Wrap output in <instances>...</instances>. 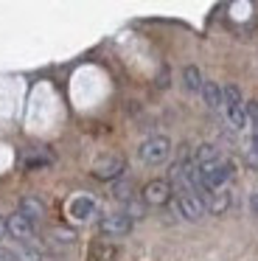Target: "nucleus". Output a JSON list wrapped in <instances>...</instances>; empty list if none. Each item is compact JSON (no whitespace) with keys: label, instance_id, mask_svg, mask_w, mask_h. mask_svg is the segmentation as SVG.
Returning <instances> with one entry per match:
<instances>
[{"label":"nucleus","instance_id":"ddd939ff","mask_svg":"<svg viewBox=\"0 0 258 261\" xmlns=\"http://www.w3.org/2000/svg\"><path fill=\"white\" fill-rule=\"evenodd\" d=\"M202 98H205V104L211 110H219L222 107V87L216 85V82H205V85H202Z\"/></svg>","mask_w":258,"mask_h":261},{"label":"nucleus","instance_id":"6ab92c4d","mask_svg":"<svg viewBox=\"0 0 258 261\" xmlns=\"http://www.w3.org/2000/svg\"><path fill=\"white\" fill-rule=\"evenodd\" d=\"M252 211H255V214H258V194H255V197H252Z\"/></svg>","mask_w":258,"mask_h":261},{"label":"nucleus","instance_id":"20e7f679","mask_svg":"<svg viewBox=\"0 0 258 261\" xmlns=\"http://www.w3.org/2000/svg\"><path fill=\"white\" fill-rule=\"evenodd\" d=\"M123 171H126V160H123L121 154H101L93 163L90 174H93L95 180H118Z\"/></svg>","mask_w":258,"mask_h":261},{"label":"nucleus","instance_id":"f257e3e1","mask_svg":"<svg viewBox=\"0 0 258 261\" xmlns=\"http://www.w3.org/2000/svg\"><path fill=\"white\" fill-rule=\"evenodd\" d=\"M191 158H194L196 169H199L202 186L211 188V191H219V188H224L230 180H233V163H230L216 146H211V143L196 146Z\"/></svg>","mask_w":258,"mask_h":261},{"label":"nucleus","instance_id":"6e6552de","mask_svg":"<svg viewBox=\"0 0 258 261\" xmlns=\"http://www.w3.org/2000/svg\"><path fill=\"white\" fill-rule=\"evenodd\" d=\"M6 227H9V236L17 239V242H22V244L37 233V225H34L31 219H25L20 211H14L11 216H6Z\"/></svg>","mask_w":258,"mask_h":261},{"label":"nucleus","instance_id":"dca6fc26","mask_svg":"<svg viewBox=\"0 0 258 261\" xmlns=\"http://www.w3.org/2000/svg\"><path fill=\"white\" fill-rule=\"evenodd\" d=\"M14 261H42V250L31 247V244H20L14 253Z\"/></svg>","mask_w":258,"mask_h":261},{"label":"nucleus","instance_id":"9d476101","mask_svg":"<svg viewBox=\"0 0 258 261\" xmlns=\"http://www.w3.org/2000/svg\"><path fill=\"white\" fill-rule=\"evenodd\" d=\"M20 163L25 171H42V169H48V166H54V154H50L48 149L37 146V149H28Z\"/></svg>","mask_w":258,"mask_h":261},{"label":"nucleus","instance_id":"4468645a","mask_svg":"<svg viewBox=\"0 0 258 261\" xmlns=\"http://www.w3.org/2000/svg\"><path fill=\"white\" fill-rule=\"evenodd\" d=\"M183 79H185V87H188L191 93H199L202 85H205V79H202L199 68H194V65H188V68L183 70Z\"/></svg>","mask_w":258,"mask_h":261},{"label":"nucleus","instance_id":"f3484780","mask_svg":"<svg viewBox=\"0 0 258 261\" xmlns=\"http://www.w3.org/2000/svg\"><path fill=\"white\" fill-rule=\"evenodd\" d=\"M0 261H14V253L6 250V247H0Z\"/></svg>","mask_w":258,"mask_h":261},{"label":"nucleus","instance_id":"0eeeda50","mask_svg":"<svg viewBox=\"0 0 258 261\" xmlns=\"http://www.w3.org/2000/svg\"><path fill=\"white\" fill-rule=\"evenodd\" d=\"M174 199V188L168 180H149L143 186V202L146 205H166Z\"/></svg>","mask_w":258,"mask_h":261},{"label":"nucleus","instance_id":"7ed1b4c3","mask_svg":"<svg viewBox=\"0 0 258 261\" xmlns=\"http://www.w3.org/2000/svg\"><path fill=\"white\" fill-rule=\"evenodd\" d=\"M168 154H171V141H168L166 135H151V138H146V141L140 143V149H138V158L143 160L146 166H160V163H166Z\"/></svg>","mask_w":258,"mask_h":261},{"label":"nucleus","instance_id":"f8f14e48","mask_svg":"<svg viewBox=\"0 0 258 261\" xmlns=\"http://www.w3.org/2000/svg\"><path fill=\"white\" fill-rule=\"evenodd\" d=\"M202 205H205V211H211V214H224V211L230 208V194L224 191V188H219V191H208L205 197H202Z\"/></svg>","mask_w":258,"mask_h":261},{"label":"nucleus","instance_id":"f03ea898","mask_svg":"<svg viewBox=\"0 0 258 261\" xmlns=\"http://www.w3.org/2000/svg\"><path fill=\"white\" fill-rule=\"evenodd\" d=\"M222 110H224V118L233 129H241L247 124V104L241 98V90L236 85H224L222 87Z\"/></svg>","mask_w":258,"mask_h":261},{"label":"nucleus","instance_id":"a211bd4d","mask_svg":"<svg viewBox=\"0 0 258 261\" xmlns=\"http://www.w3.org/2000/svg\"><path fill=\"white\" fill-rule=\"evenodd\" d=\"M9 236V227H6V216H0V239Z\"/></svg>","mask_w":258,"mask_h":261},{"label":"nucleus","instance_id":"1a4fd4ad","mask_svg":"<svg viewBox=\"0 0 258 261\" xmlns=\"http://www.w3.org/2000/svg\"><path fill=\"white\" fill-rule=\"evenodd\" d=\"M95 211H98V205H95V199L93 197H73L70 199V205H67V214H70V219L73 222H79V225H82V222H90L95 216Z\"/></svg>","mask_w":258,"mask_h":261},{"label":"nucleus","instance_id":"9b49d317","mask_svg":"<svg viewBox=\"0 0 258 261\" xmlns=\"http://www.w3.org/2000/svg\"><path fill=\"white\" fill-rule=\"evenodd\" d=\"M17 211H20V214L25 216V219H31L34 225L45 219V202H42L39 197H31V194L20 199V205H17Z\"/></svg>","mask_w":258,"mask_h":261},{"label":"nucleus","instance_id":"423d86ee","mask_svg":"<svg viewBox=\"0 0 258 261\" xmlns=\"http://www.w3.org/2000/svg\"><path fill=\"white\" fill-rule=\"evenodd\" d=\"M98 230H101V236H107V239H121L132 230V219H129L123 211L121 214H107V216H101Z\"/></svg>","mask_w":258,"mask_h":261},{"label":"nucleus","instance_id":"39448f33","mask_svg":"<svg viewBox=\"0 0 258 261\" xmlns=\"http://www.w3.org/2000/svg\"><path fill=\"white\" fill-rule=\"evenodd\" d=\"M174 208H177V214L188 222H199L202 216L208 214L202 199L196 197V194H174Z\"/></svg>","mask_w":258,"mask_h":261},{"label":"nucleus","instance_id":"2eb2a0df","mask_svg":"<svg viewBox=\"0 0 258 261\" xmlns=\"http://www.w3.org/2000/svg\"><path fill=\"white\" fill-rule=\"evenodd\" d=\"M110 255H115V247H107L104 242H93L87 250V258L90 261H107Z\"/></svg>","mask_w":258,"mask_h":261}]
</instances>
